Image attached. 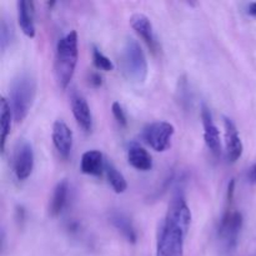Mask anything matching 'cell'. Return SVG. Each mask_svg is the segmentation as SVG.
Returning <instances> with one entry per match:
<instances>
[{
  "label": "cell",
  "mask_w": 256,
  "mask_h": 256,
  "mask_svg": "<svg viewBox=\"0 0 256 256\" xmlns=\"http://www.w3.org/2000/svg\"><path fill=\"white\" fill-rule=\"evenodd\" d=\"M78 34L75 30L68 32L65 36L59 39L56 44L54 60V75L58 86L65 90L69 86L75 68L78 64Z\"/></svg>",
  "instance_id": "1"
},
{
  "label": "cell",
  "mask_w": 256,
  "mask_h": 256,
  "mask_svg": "<svg viewBox=\"0 0 256 256\" xmlns=\"http://www.w3.org/2000/svg\"><path fill=\"white\" fill-rule=\"evenodd\" d=\"M120 68L129 82L144 84L146 80L149 72L146 55L134 38H126L122 45L120 52Z\"/></svg>",
  "instance_id": "2"
},
{
  "label": "cell",
  "mask_w": 256,
  "mask_h": 256,
  "mask_svg": "<svg viewBox=\"0 0 256 256\" xmlns=\"http://www.w3.org/2000/svg\"><path fill=\"white\" fill-rule=\"evenodd\" d=\"M189 228L169 216L159 226L156 256H184V244Z\"/></svg>",
  "instance_id": "3"
},
{
  "label": "cell",
  "mask_w": 256,
  "mask_h": 256,
  "mask_svg": "<svg viewBox=\"0 0 256 256\" xmlns=\"http://www.w3.org/2000/svg\"><path fill=\"white\" fill-rule=\"evenodd\" d=\"M36 95V80L29 72L18 75L10 86V102L14 119L22 122L29 114Z\"/></svg>",
  "instance_id": "4"
},
{
  "label": "cell",
  "mask_w": 256,
  "mask_h": 256,
  "mask_svg": "<svg viewBox=\"0 0 256 256\" xmlns=\"http://www.w3.org/2000/svg\"><path fill=\"white\" fill-rule=\"evenodd\" d=\"M174 125L168 122H155L142 130V139L155 152H165L172 145Z\"/></svg>",
  "instance_id": "5"
},
{
  "label": "cell",
  "mask_w": 256,
  "mask_h": 256,
  "mask_svg": "<svg viewBox=\"0 0 256 256\" xmlns=\"http://www.w3.org/2000/svg\"><path fill=\"white\" fill-rule=\"evenodd\" d=\"M242 228V215L228 208L219 228V239L228 250H234L238 245L240 230Z\"/></svg>",
  "instance_id": "6"
},
{
  "label": "cell",
  "mask_w": 256,
  "mask_h": 256,
  "mask_svg": "<svg viewBox=\"0 0 256 256\" xmlns=\"http://www.w3.org/2000/svg\"><path fill=\"white\" fill-rule=\"evenodd\" d=\"M34 169V150L28 140H19L14 149V172L19 180H25Z\"/></svg>",
  "instance_id": "7"
},
{
  "label": "cell",
  "mask_w": 256,
  "mask_h": 256,
  "mask_svg": "<svg viewBox=\"0 0 256 256\" xmlns=\"http://www.w3.org/2000/svg\"><path fill=\"white\" fill-rule=\"evenodd\" d=\"M202 122L204 126V140L206 146L209 148L210 152L219 156L222 152V140H220V132L215 125L212 114L209 108L205 104L202 105Z\"/></svg>",
  "instance_id": "8"
},
{
  "label": "cell",
  "mask_w": 256,
  "mask_h": 256,
  "mask_svg": "<svg viewBox=\"0 0 256 256\" xmlns=\"http://www.w3.org/2000/svg\"><path fill=\"white\" fill-rule=\"evenodd\" d=\"M130 25L135 30V32L140 35L142 39L146 42L149 49L152 52H156L159 45H158L154 28H152V24L149 18L145 14H142V12H136V14L132 15V18H130Z\"/></svg>",
  "instance_id": "9"
},
{
  "label": "cell",
  "mask_w": 256,
  "mask_h": 256,
  "mask_svg": "<svg viewBox=\"0 0 256 256\" xmlns=\"http://www.w3.org/2000/svg\"><path fill=\"white\" fill-rule=\"evenodd\" d=\"M52 138L55 149L58 150L60 156L66 159L72 148V132L64 120H56L54 122Z\"/></svg>",
  "instance_id": "10"
},
{
  "label": "cell",
  "mask_w": 256,
  "mask_h": 256,
  "mask_svg": "<svg viewBox=\"0 0 256 256\" xmlns=\"http://www.w3.org/2000/svg\"><path fill=\"white\" fill-rule=\"evenodd\" d=\"M70 105H72V115L79 126L85 132H90L92 129V115L86 99L82 94L72 92L70 96Z\"/></svg>",
  "instance_id": "11"
},
{
  "label": "cell",
  "mask_w": 256,
  "mask_h": 256,
  "mask_svg": "<svg viewBox=\"0 0 256 256\" xmlns=\"http://www.w3.org/2000/svg\"><path fill=\"white\" fill-rule=\"evenodd\" d=\"M224 126H225V144H226V152L228 159L232 162H235L240 159L244 150L242 139L239 136L236 126L234 122L229 118H224Z\"/></svg>",
  "instance_id": "12"
},
{
  "label": "cell",
  "mask_w": 256,
  "mask_h": 256,
  "mask_svg": "<svg viewBox=\"0 0 256 256\" xmlns=\"http://www.w3.org/2000/svg\"><path fill=\"white\" fill-rule=\"evenodd\" d=\"M18 22L22 29V32L26 35L28 38L35 36V8L34 2L32 0H20L18 2Z\"/></svg>",
  "instance_id": "13"
},
{
  "label": "cell",
  "mask_w": 256,
  "mask_h": 256,
  "mask_svg": "<svg viewBox=\"0 0 256 256\" xmlns=\"http://www.w3.org/2000/svg\"><path fill=\"white\" fill-rule=\"evenodd\" d=\"M105 162H106L104 160V155L99 150H89L82 154L80 170L86 175L102 176L105 172Z\"/></svg>",
  "instance_id": "14"
},
{
  "label": "cell",
  "mask_w": 256,
  "mask_h": 256,
  "mask_svg": "<svg viewBox=\"0 0 256 256\" xmlns=\"http://www.w3.org/2000/svg\"><path fill=\"white\" fill-rule=\"evenodd\" d=\"M109 222H112V226L118 232H122V235L128 242H132V244L136 242L138 235L136 232H135V228L132 225V219L125 212H119V210H114V212H112L109 214Z\"/></svg>",
  "instance_id": "15"
},
{
  "label": "cell",
  "mask_w": 256,
  "mask_h": 256,
  "mask_svg": "<svg viewBox=\"0 0 256 256\" xmlns=\"http://www.w3.org/2000/svg\"><path fill=\"white\" fill-rule=\"evenodd\" d=\"M128 160L132 168L140 172H149L152 168V155L138 142H132L128 150Z\"/></svg>",
  "instance_id": "16"
},
{
  "label": "cell",
  "mask_w": 256,
  "mask_h": 256,
  "mask_svg": "<svg viewBox=\"0 0 256 256\" xmlns=\"http://www.w3.org/2000/svg\"><path fill=\"white\" fill-rule=\"evenodd\" d=\"M68 190H69V184H68L66 180H62L54 188V192H52V196L49 205L50 216L56 218L62 214V209L65 206V202H66Z\"/></svg>",
  "instance_id": "17"
},
{
  "label": "cell",
  "mask_w": 256,
  "mask_h": 256,
  "mask_svg": "<svg viewBox=\"0 0 256 256\" xmlns=\"http://www.w3.org/2000/svg\"><path fill=\"white\" fill-rule=\"evenodd\" d=\"M12 116L14 115H12V106H10V104L8 102V100L5 98H2V100H0V128H2V138H0V142H2V152H4L6 138L10 134Z\"/></svg>",
  "instance_id": "18"
},
{
  "label": "cell",
  "mask_w": 256,
  "mask_h": 256,
  "mask_svg": "<svg viewBox=\"0 0 256 256\" xmlns=\"http://www.w3.org/2000/svg\"><path fill=\"white\" fill-rule=\"evenodd\" d=\"M105 172H106L108 182H109V184L112 185V188L116 194H122L128 189V184L124 175L116 169V166L112 162H105Z\"/></svg>",
  "instance_id": "19"
},
{
  "label": "cell",
  "mask_w": 256,
  "mask_h": 256,
  "mask_svg": "<svg viewBox=\"0 0 256 256\" xmlns=\"http://www.w3.org/2000/svg\"><path fill=\"white\" fill-rule=\"evenodd\" d=\"M12 38H14V30H12V24H9L5 18H2V22H0V48H2V52H5V49L9 46Z\"/></svg>",
  "instance_id": "20"
},
{
  "label": "cell",
  "mask_w": 256,
  "mask_h": 256,
  "mask_svg": "<svg viewBox=\"0 0 256 256\" xmlns=\"http://www.w3.org/2000/svg\"><path fill=\"white\" fill-rule=\"evenodd\" d=\"M92 60L98 69L105 70V72H112L114 69V64L112 62V60L106 55L102 54L96 46H92Z\"/></svg>",
  "instance_id": "21"
},
{
  "label": "cell",
  "mask_w": 256,
  "mask_h": 256,
  "mask_svg": "<svg viewBox=\"0 0 256 256\" xmlns=\"http://www.w3.org/2000/svg\"><path fill=\"white\" fill-rule=\"evenodd\" d=\"M112 115H114L115 120L118 122V124H119L120 126H126V124H128L126 114H125L124 109H122V106L120 102H112Z\"/></svg>",
  "instance_id": "22"
},
{
  "label": "cell",
  "mask_w": 256,
  "mask_h": 256,
  "mask_svg": "<svg viewBox=\"0 0 256 256\" xmlns=\"http://www.w3.org/2000/svg\"><path fill=\"white\" fill-rule=\"evenodd\" d=\"M90 84L95 88H99L102 84V75L98 74V72H92V75H90Z\"/></svg>",
  "instance_id": "23"
},
{
  "label": "cell",
  "mask_w": 256,
  "mask_h": 256,
  "mask_svg": "<svg viewBox=\"0 0 256 256\" xmlns=\"http://www.w3.org/2000/svg\"><path fill=\"white\" fill-rule=\"evenodd\" d=\"M248 176H249L250 182H252V184H256V164H254L252 168H250L249 175H248Z\"/></svg>",
  "instance_id": "24"
},
{
  "label": "cell",
  "mask_w": 256,
  "mask_h": 256,
  "mask_svg": "<svg viewBox=\"0 0 256 256\" xmlns=\"http://www.w3.org/2000/svg\"><path fill=\"white\" fill-rule=\"evenodd\" d=\"M248 12H249L252 16L256 18V2H250L249 6H248Z\"/></svg>",
  "instance_id": "25"
}]
</instances>
